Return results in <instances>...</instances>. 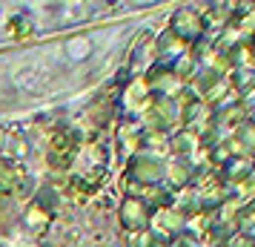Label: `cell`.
I'll list each match as a JSON object with an SVG mask.
<instances>
[{
	"label": "cell",
	"instance_id": "cell-1",
	"mask_svg": "<svg viewBox=\"0 0 255 247\" xmlns=\"http://www.w3.org/2000/svg\"><path fill=\"white\" fill-rule=\"evenodd\" d=\"M158 95L152 92L146 75H138V78H129L124 86H121V95H118V104L124 109V115L132 118V121H140V118L149 112V106L155 104Z\"/></svg>",
	"mask_w": 255,
	"mask_h": 247
},
{
	"label": "cell",
	"instance_id": "cell-2",
	"mask_svg": "<svg viewBox=\"0 0 255 247\" xmlns=\"http://www.w3.org/2000/svg\"><path fill=\"white\" fill-rule=\"evenodd\" d=\"M81 155V135L75 130H58L52 138H49L46 147V164L58 173H66L72 170V164L78 161Z\"/></svg>",
	"mask_w": 255,
	"mask_h": 247
},
{
	"label": "cell",
	"instance_id": "cell-3",
	"mask_svg": "<svg viewBox=\"0 0 255 247\" xmlns=\"http://www.w3.org/2000/svg\"><path fill=\"white\" fill-rule=\"evenodd\" d=\"M169 32L192 46L201 37L209 35V23H207V17H204L201 9H195V6H181V9H175L172 17H169Z\"/></svg>",
	"mask_w": 255,
	"mask_h": 247
},
{
	"label": "cell",
	"instance_id": "cell-4",
	"mask_svg": "<svg viewBox=\"0 0 255 247\" xmlns=\"http://www.w3.org/2000/svg\"><path fill=\"white\" fill-rule=\"evenodd\" d=\"M127 178L135 181V184H140V187L163 184V158L146 153V150L129 155L127 158Z\"/></svg>",
	"mask_w": 255,
	"mask_h": 247
},
{
	"label": "cell",
	"instance_id": "cell-5",
	"mask_svg": "<svg viewBox=\"0 0 255 247\" xmlns=\"http://www.w3.org/2000/svg\"><path fill=\"white\" fill-rule=\"evenodd\" d=\"M149 230L155 233V239H158V242H163V245H172V242H178V239L184 236L186 216H184V213H178L175 207H163V210L152 213Z\"/></svg>",
	"mask_w": 255,
	"mask_h": 247
},
{
	"label": "cell",
	"instance_id": "cell-6",
	"mask_svg": "<svg viewBox=\"0 0 255 247\" xmlns=\"http://www.w3.org/2000/svg\"><path fill=\"white\" fill-rule=\"evenodd\" d=\"M118 219H121V227H124L127 233H140V230H149L152 210L140 199L124 196V199H121V207H118Z\"/></svg>",
	"mask_w": 255,
	"mask_h": 247
},
{
	"label": "cell",
	"instance_id": "cell-7",
	"mask_svg": "<svg viewBox=\"0 0 255 247\" xmlns=\"http://www.w3.org/2000/svg\"><path fill=\"white\" fill-rule=\"evenodd\" d=\"M195 176H198V167L189 158H175V155H169L163 161V184L172 190V193L189 187L195 181Z\"/></svg>",
	"mask_w": 255,
	"mask_h": 247
},
{
	"label": "cell",
	"instance_id": "cell-8",
	"mask_svg": "<svg viewBox=\"0 0 255 247\" xmlns=\"http://www.w3.org/2000/svg\"><path fill=\"white\" fill-rule=\"evenodd\" d=\"M146 81H149L152 92L158 95V98H178V95L186 89V83L181 81L169 66H161V63H155V66L146 72Z\"/></svg>",
	"mask_w": 255,
	"mask_h": 247
},
{
	"label": "cell",
	"instance_id": "cell-9",
	"mask_svg": "<svg viewBox=\"0 0 255 247\" xmlns=\"http://www.w3.org/2000/svg\"><path fill=\"white\" fill-rule=\"evenodd\" d=\"M152 52H155V63H161V66H172L181 55L189 52V43H184L181 37H175L172 32L166 29V32H161V35H155V40H152Z\"/></svg>",
	"mask_w": 255,
	"mask_h": 247
},
{
	"label": "cell",
	"instance_id": "cell-10",
	"mask_svg": "<svg viewBox=\"0 0 255 247\" xmlns=\"http://www.w3.org/2000/svg\"><path fill=\"white\" fill-rule=\"evenodd\" d=\"M198 150H207V147L201 144V132L192 127H181L169 135V155L175 158H192Z\"/></svg>",
	"mask_w": 255,
	"mask_h": 247
},
{
	"label": "cell",
	"instance_id": "cell-11",
	"mask_svg": "<svg viewBox=\"0 0 255 247\" xmlns=\"http://www.w3.org/2000/svg\"><path fill=\"white\" fill-rule=\"evenodd\" d=\"M253 167H255V158H247V155H235L230 158L227 164L221 167V181L227 184L230 190H238L244 181H250L253 178Z\"/></svg>",
	"mask_w": 255,
	"mask_h": 247
},
{
	"label": "cell",
	"instance_id": "cell-12",
	"mask_svg": "<svg viewBox=\"0 0 255 247\" xmlns=\"http://www.w3.org/2000/svg\"><path fill=\"white\" fill-rule=\"evenodd\" d=\"M20 178H23V173H20L17 161L9 158V155H0V199L12 196L17 190V184H20Z\"/></svg>",
	"mask_w": 255,
	"mask_h": 247
},
{
	"label": "cell",
	"instance_id": "cell-13",
	"mask_svg": "<svg viewBox=\"0 0 255 247\" xmlns=\"http://www.w3.org/2000/svg\"><path fill=\"white\" fill-rule=\"evenodd\" d=\"M138 199L149 207L152 213L163 210V207H172V190L166 184H152V187H140Z\"/></svg>",
	"mask_w": 255,
	"mask_h": 247
},
{
	"label": "cell",
	"instance_id": "cell-14",
	"mask_svg": "<svg viewBox=\"0 0 255 247\" xmlns=\"http://www.w3.org/2000/svg\"><path fill=\"white\" fill-rule=\"evenodd\" d=\"M52 216H55V213H49L46 207H40L37 201H29V204H26V213H23V222L29 224L32 230H43V227H49Z\"/></svg>",
	"mask_w": 255,
	"mask_h": 247
},
{
	"label": "cell",
	"instance_id": "cell-15",
	"mask_svg": "<svg viewBox=\"0 0 255 247\" xmlns=\"http://www.w3.org/2000/svg\"><path fill=\"white\" fill-rule=\"evenodd\" d=\"M6 35L14 37V40L29 37V35H32V20H29L26 14H12V17L6 20Z\"/></svg>",
	"mask_w": 255,
	"mask_h": 247
},
{
	"label": "cell",
	"instance_id": "cell-16",
	"mask_svg": "<svg viewBox=\"0 0 255 247\" xmlns=\"http://www.w3.org/2000/svg\"><path fill=\"white\" fill-rule=\"evenodd\" d=\"M238 236H247L255 242V207H244L241 216H238Z\"/></svg>",
	"mask_w": 255,
	"mask_h": 247
},
{
	"label": "cell",
	"instance_id": "cell-17",
	"mask_svg": "<svg viewBox=\"0 0 255 247\" xmlns=\"http://www.w3.org/2000/svg\"><path fill=\"white\" fill-rule=\"evenodd\" d=\"M32 201H37L40 207H46L49 213H55V210H58V190L40 187V190H37V196H32Z\"/></svg>",
	"mask_w": 255,
	"mask_h": 247
},
{
	"label": "cell",
	"instance_id": "cell-18",
	"mask_svg": "<svg viewBox=\"0 0 255 247\" xmlns=\"http://www.w3.org/2000/svg\"><path fill=\"white\" fill-rule=\"evenodd\" d=\"M253 46H255V40H253Z\"/></svg>",
	"mask_w": 255,
	"mask_h": 247
}]
</instances>
